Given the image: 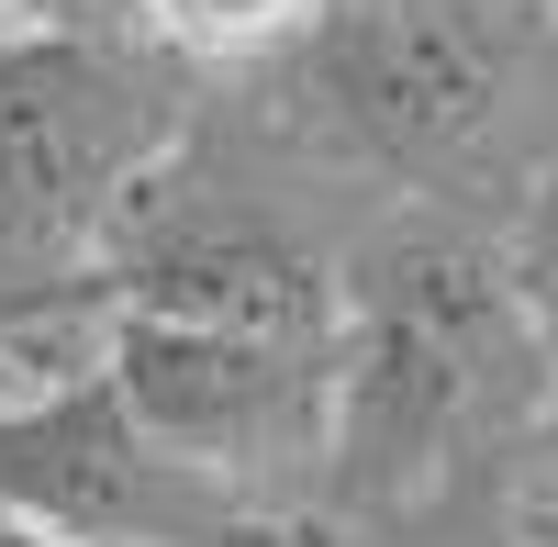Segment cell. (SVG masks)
<instances>
[{"label": "cell", "mask_w": 558, "mask_h": 547, "mask_svg": "<svg viewBox=\"0 0 558 547\" xmlns=\"http://www.w3.org/2000/svg\"><path fill=\"white\" fill-rule=\"evenodd\" d=\"M547 347L502 268V212L413 202L347 246L336 425H324L313 514L347 536H413L458 503H502L547 414Z\"/></svg>", "instance_id": "6da1fadb"}, {"label": "cell", "mask_w": 558, "mask_h": 547, "mask_svg": "<svg viewBox=\"0 0 558 547\" xmlns=\"http://www.w3.org/2000/svg\"><path fill=\"white\" fill-rule=\"evenodd\" d=\"M558 23L536 0H324L291 57H268V112L291 146L402 202L481 212L558 157L547 123Z\"/></svg>", "instance_id": "7a4b0ae2"}, {"label": "cell", "mask_w": 558, "mask_h": 547, "mask_svg": "<svg viewBox=\"0 0 558 547\" xmlns=\"http://www.w3.org/2000/svg\"><path fill=\"white\" fill-rule=\"evenodd\" d=\"M191 68L112 34L0 23V302L101 280L123 202L191 146Z\"/></svg>", "instance_id": "3957f363"}, {"label": "cell", "mask_w": 558, "mask_h": 547, "mask_svg": "<svg viewBox=\"0 0 558 547\" xmlns=\"http://www.w3.org/2000/svg\"><path fill=\"white\" fill-rule=\"evenodd\" d=\"M101 291H112V313L191 325V336H246V347H324L336 357V336H347V257L313 246L246 179H223L202 157V123L123 202L112 246H101Z\"/></svg>", "instance_id": "277c9868"}, {"label": "cell", "mask_w": 558, "mask_h": 547, "mask_svg": "<svg viewBox=\"0 0 558 547\" xmlns=\"http://www.w3.org/2000/svg\"><path fill=\"white\" fill-rule=\"evenodd\" d=\"M101 380L179 470L223 481L246 514H313L324 425H336V357L324 347H246V336L112 313Z\"/></svg>", "instance_id": "5b68a950"}, {"label": "cell", "mask_w": 558, "mask_h": 547, "mask_svg": "<svg viewBox=\"0 0 558 547\" xmlns=\"http://www.w3.org/2000/svg\"><path fill=\"white\" fill-rule=\"evenodd\" d=\"M0 514H23L68 547H223L246 503L112 402V380H78L34 414H0Z\"/></svg>", "instance_id": "8992f818"}, {"label": "cell", "mask_w": 558, "mask_h": 547, "mask_svg": "<svg viewBox=\"0 0 558 547\" xmlns=\"http://www.w3.org/2000/svg\"><path fill=\"white\" fill-rule=\"evenodd\" d=\"M324 0H134V34L157 45L168 68H268L313 34Z\"/></svg>", "instance_id": "52a82bcc"}, {"label": "cell", "mask_w": 558, "mask_h": 547, "mask_svg": "<svg viewBox=\"0 0 558 547\" xmlns=\"http://www.w3.org/2000/svg\"><path fill=\"white\" fill-rule=\"evenodd\" d=\"M502 268H514V302H525V325H536L547 369H558V157L514 191V212H502Z\"/></svg>", "instance_id": "ba28073f"}, {"label": "cell", "mask_w": 558, "mask_h": 547, "mask_svg": "<svg viewBox=\"0 0 558 547\" xmlns=\"http://www.w3.org/2000/svg\"><path fill=\"white\" fill-rule=\"evenodd\" d=\"M12 34H112V45H146L134 34V0H0Z\"/></svg>", "instance_id": "9c48e42d"}, {"label": "cell", "mask_w": 558, "mask_h": 547, "mask_svg": "<svg viewBox=\"0 0 558 547\" xmlns=\"http://www.w3.org/2000/svg\"><path fill=\"white\" fill-rule=\"evenodd\" d=\"M413 547H547V536L525 525L514 491H502V503H458V514H436V525H413Z\"/></svg>", "instance_id": "30bf717a"}, {"label": "cell", "mask_w": 558, "mask_h": 547, "mask_svg": "<svg viewBox=\"0 0 558 547\" xmlns=\"http://www.w3.org/2000/svg\"><path fill=\"white\" fill-rule=\"evenodd\" d=\"M223 547H357V536H347L336 514H246Z\"/></svg>", "instance_id": "8fae6325"}, {"label": "cell", "mask_w": 558, "mask_h": 547, "mask_svg": "<svg viewBox=\"0 0 558 547\" xmlns=\"http://www.w3.org/2000/svg\"><path fill=\"white\" fill-rule=\"evenodd\" d=\"M514 503H558V391H547V414L525 436V470H514Z\"/></svg>", "instance_id": "7c38bea8"}, {"label": "cell", "mask_w": 558, "mask_h": 547, "mask_svg": "<svg viewBox=\"0 0 558 547\" xmlns=\"http://www.w3.org/2000/svg\"><path fill=\"white\" fill-rule=\"evenodd\" d=\"M0 547H68V536H45V525H23V514H0Z\"/></svg>", "instance_id": "4fadbf2b"}, {"label": "cell", "mask_w": 558, "mask_h": 547, "mask_svg": "<svg viewBox=\"0 0 558 547\" xmlns=\"http://www.w3.org/2000/svg\"><path fill=\"white\" fill-rule=\"evenodd\" d=\"M525 525H536V536H547V547H558V503H525Z\"/></svg>", "instance_id": "5bb4252c"}, {"label": "cell", "mask_w": 558, "mask_h": 547, "mask_svg": "<svg viewBox=\"0 0 558 547\" xmlns=\"http://www.w3.org/2000/svg\"><path fill=\"white\" fill-rule=\"evenodd\" d=\"M536 12H547V23H558V0H536Z\"/></svg>", "instance_id": "9a60e30c"}]
</instances>
